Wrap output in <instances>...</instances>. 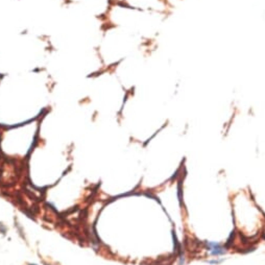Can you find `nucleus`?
Masks as SVG:
<instances>
[{
	"label": "nucleus",
	"mask_w": 265,
	"mask_h": 265,
	"mask_svg": "<svg viewBox=\"0 0 265 265\" xmlns=\"http://www.w3.org/2000/svg\"><path fill=\"white\" fill-rule=\"evenodd\" d=\"M262 238L263 239H265V228H264V232L262 233Z\"/></svg>",
	"instance_id": "2"
},
{
	"label": "nucleus",
	"mask_w": 265,
	"mask_h": 265,
	"mask_svg": "<svg viewBox=\"0 0 265 265\" xmlns=\"http://www.w3.org/2000/svg\"><path fill=\"white\" fill-rule=\"evenodd\" d=\"M178 201H180V205L182 206V199H183V190H182V182L178 180Z\"/></svg>",
	"instance_id": "1"
},
{
	"label": "nucleus",
	"mask_w": 265,
	"mask_h": 265,
	"mask_svg": "<svg viewBox=\"0 0 265 265\" xmlns=\"http://www.w3.org/2000/svg\"><path fill=\"white\" fill-rule=\"evenodd\" d=\"M30 265H36V264H30Z\"/></svg>",
	"instance_id": "3"
}]
</instances>
